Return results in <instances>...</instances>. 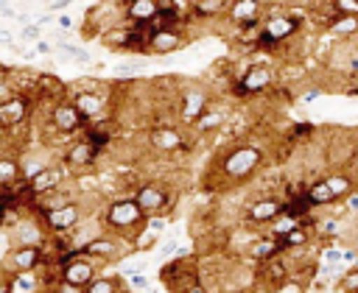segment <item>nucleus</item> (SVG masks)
Masks as SVG:
<instances>
[{
    "instance_id": "nucleus-1",
    "label": "nucleus",
    "mask_w": 358,
    "mask_h": 293,
    "mask_svg": "<svg viewBox=\"0 0 358 293\" xmlns=\"http://www.w3.org/2000/svg\"><path fill=\"white\" fill-rule=\"evenodd\" d=\"M260 162H263V151L260 148H255V145H238V148H232V151H227L221 156L218 170H221L224 179L238 181V179L252 176L260 167Z\"/></svg>"
},
{
    "instance_id": "nucleus-2",
    "label": "nucleus",
    "mask_w": 358,
    "mask_h": 293,
    "mask_svg": "<svg viewBox=\"0 0 358 293\" xmlns=\"http://www.w3.org/2000/svg\"><path fill=\"white\" fill-rule=\"evenodd\" d=\"M103 223H106V229H112L117 234H129V232H137L145 223V215L140 212L134 198H117V201H112L106 206Z\"/></svg>"
},
{
    "instance_id": "nucleus-3",
    "label": "nucleus",
    "mask_w": 358,
    "mask_h": 293,
    "mask_svg": "<svg viewBox=\"0 0 358 293\" xmlns=\"http://www.w3.org/2000/svg\"><path fill=\"white\" fill-rule=\"evenodd\" d=\"M271 84H274V73H271L266 64H249V67L235 78L232 92H235L238 98H252V95L266 92Z\"/></svg>"
},
{
    "instance_id": "nucleus-4",
    "label": "nucleus",
    "mask_w": 358,
    "mask_h": 293,
    "mask_svg": "<svg viewBox=\"0 0 358 293\" xmlns=\"http://www.w3.org/2000/svg\"><path fill=\"white\" fill-rule=\"evenodd\" d=\"M299 25H302V17L294 14V11H288V14H268V17L260 20V31L266 36H271L277 45H282L285 39H291L299 31Z\"/></svg>"
},
{
    "instance_id": "nucleus-5",
    "label": "nucleus",
    "mask_w": 358,
    "mask_h": 293,
    "mask_svg": "<svg viewBox=\"0 0 358 293\" xmlns=\"http://www.w3.org/2000/svg\"><path fill=\"white\" fill-rule=\"evenodd\" d=\"M263 3L255 0H238V3H227V17L246 33V31H260V20H263Z\"/></svg>"
},
{
    "instance_id": "nucleus-6",
    "label": "nucleus",
    "mask_w": 358,
    "mask_h": 293,
    "mask_svg": "<svg viewBox=\"0 0 358 293\" xmlns=\"http://www.w3.org/2000/svg\"><path fill=\"white\" fill-rule=\"evenodd\" d=\"M50 126H53L59 134H64V137H70V134L87 128L84 117L76 112V106H73L70 100H59V103L50 106Z\"/></svg>"
},
{
    "instance_id": "nucleus-7",
    "label": "nucleus",
    "mask_w": 358,
    "mask_h": 293,
    "mask_svg": "<svg viewBox=\"0 0 358 293\" xmlns=\"http://www.w3.org/2000/svg\"><path fill=\"white\" fill-rule=\"evenodd\" d=\"M134 204L140 206L143 215H154V212H162V209L171 204V193H168L162 184L148 181V184H140V187H137Z\"/></svg>"
},
{
    "instance_id": "nucleus-8",
    "label": "nucleus",
    "mask_w": 358,
    "mask_h": 293,
    "mask_svg": "<svg viewBox=\"0 0 358 293\" xmlns=\"http://www.w3.org/2000/svg\"><path fill=\"white\" fill-rule=\"evenodd\" d=\"M280 215H282V201H277L274 195H266V198H257L246 206L243 220L252 226H271Z\"/></svg>"
},
{
    "instance_id": "nucleus-9",
    "label": "nucleus",
    "mask_w": 358,
    "mask_h": 293,
    "mask_svg": "<svg viewBox=\"0 0 358 293\" xmlns=\"http://www.w3.org/2000/svg\"><path fill=\"white\" fill-rule=\"evenodd\" d=\"M42 223H45L50 232L64 234V232H70V229H76V226L81 223V206H78L76 201H67L64 206H56V209H50L48 215H42Z\"/></svg>"
},
{
    "instance_id": "nucleus-10",
    "label": "nucleus",
    "mask_w": 358,
    "mask_h": 293,
    "mask_svg": "<svg viewBox=\"0 0 358 293\" xmlns=\"http://www.w3.org/2000/svg\"><path fill=\"white\" fill-rule=\"evenodd\" d=\"M8 265H11V273H34L45 265V254H42V246H17L8 257Z\"/></svg>"
},
{
    "instance_id": "nucleus-11",
    "label": "nucleus",
    "mask_w": 358,
    "mask_h": 293,
    "mask_svg": "<svg viewBox=\"0 0 358 293\" xmlns=\"http://www.w3.org/2000/svg\"><path fill=\"white\" fill-rule=\"evenodd\" d=\"M148 145L159 153H173V151H185V134L173 126H154L148 131Z\"/></svg>"
},
{
    "instance_id": "nucleus-12",
    "label": "nucleus",
    "mask_w": 358,
    "mask_h": 293,
    "mask_svg": "<svg viewBox=\"0 0 358 293\" xmlns=\"http://www.w3.org/2000/svg\"><path fill=\"white\" fill-rule=\"evenodd\" d=\"M28 112H31L28 95H17L14 92V95L0 100V126L3 128H14V126H20L28 117Z\"/></svg>"
},
{
    "instance_id": "nucleus-13",
    "label": "nucleus",
    "mask_w": 358,
    "mask_h": 293,
    "mask_svg": "<svg viewBox=\"0 0 358 293\" xmlns=\"http://www.w3.org/2000/svg\"><path fill=\"white\" fill-rule=\"evenodd\" d=\"M62 179H64V170H62L59 165H45V167H39V170L28 179V190H31V195L36 198V195L53 193V190L62 184Z\"/></svg>"
},
{
    "instance_id": "nucleus-14",
    "label": "nucleus",
    "mask_w": 358,
    "mask_h": 293,
    "mask_svg": "<svg viewBox=\"0 0 358 293\" xmlns=\"http://www.w3.org/2000/svg\"><path fill=\"white\" fill-rule=\"evenodd\" d=\"M185 45V31L182 28H165V31H154L151 42H148V53H173Z\"/></svg>"
},
{
    "instance_id": "nucleus-15",
    "label": "nucleus",
    "mask_w": 358,
    "mask_h": 293,
    "mask_svg": "<svg viewBox=\"0 0 358 293\" xmlns=\"http://www.w3.org/2000/svg\"><path fill=\"white\" fill-rule=\"evenodd\" d=\"M78 254L81 257H87V260H112L115 254H117V240L115 237H106V234H95V237H90L81 248H78Z\"/></svg>"
},
{
    "instance_id": "nucleus-16",
    "label": "nucleus",
    "mask_w": 358,
    "mask_h": 293,
    "mask_svg": "<svg viewBox=\"0 0 358 293\" xmlns=\"http://www.w3.org/2000/svg\"><path fill=\"white\" fill-rule=\"evenodd\" d=\"M70 103H73L76 112L84 117V123L98 120V117L103 114V98H101L98 92H92V89H81V92H76V98H73Z\"/></svg>"
},
{
    "instance_id": "nucleus-17",
    "label": "nucleus",
    "mask_w": 358,
    "mask_h": 293,
    "mask_svg": "<svg viewBox=\"0 0 358 293\" xmlns=\"http://www.w3.org/2000/svg\"><path fill=\"white\" fill-rule=\"evenodd\" d=\"M157 14V0H131L123 6V17L131 22V25H143V22H151Z\"/></svg>"
},
{
    "instance_id": "nucleus-18",
    "label": "nucleus",
    "mask_w": 358,
    "mask_h": 293,
    "mask_svg": "<svg viewBox=\"0 0 358 293\" xmlns=\"http://www.w3.org/2000/svg\"><path fill=\"white\" fill-rule=\"evenodd\" d=\"M246 254H249V260H252V262L263 265V262H268V260H274V257L280 254V243H277L271 234H268V237H257V240H252V243H249Z\"/></svg>"
},
{
    "instance_id": "nucleus-19",
    "label": "nucleus",
    "mask_w": 358,
    "mask_h": 293,
    "mask_svg": "<svg viewBox=\"0 0 358 293\" xmlns=\"http://www.w3.org/2000/svg\"><path fill=\"white\" fill-rule=\"evenodd\" d=\"M207 106H210V100H207V95H204L201 89L185 92V95H182V120H185V123H193Z\"/></svg>"
},
{
    "instance_id": "nucleus-20",
    "label": "nucleus",
    "mask_w": 358,
    "mask_h": 293,
    "mask_svg": "<svg viewBox=\"0 0 358 293\" xmlns=\"http://www.w3.org/2000/svg\"><path fill=\"white\" fill-rule=\"evenodd\" d=\"M95 159H98V151H95L92 145H87L84 140L73 142V145L67 148V153H64V162H67L70 167H90Z\"/></svg>"
},
{
    "instance_id": "nucleus-21",
    "label": "nucleus",
    "mask_w": 358,
    "mask_h": 293,
    "mask_svg": "<svg viewBox=\"0 0 358 293\" xmlns=\"http://www.w3.org/2000/svg\"><path fill=\"white\" fill-rule=\"evenodd\" d=\"M14 240L17 246H42V223L34 220V218H22L17 223V232H14Z\"/></svg>"
},
{
    "instance_id": "nucleus-22",
    "label": "nucleus",
    "mask_w": 358,
    "mask_h": 293,
    "mask_svg": "<svg viewBox=\"0 0 358 293\" xmlns=\"http://www.w3.org/2000/svg\"><path fill=\"white\" fill-rule=\"evenodd\" d=\"M34 92L39 95V98H45V100H53V103H59V100H64L62 95H64V87H62V81L56 78V75H36L34 78Z\"/></svg>"
},
{
    "instance_id": "nucleus-23",
    "label": "nucleus",
    "mask_w": 358,
    "mask_h": 293,
    "mask_svg": "<svg viewBox=\"0 0 358 293\" xmlns=\"http://www.w3.org/2000/svg\"><path fill=\"white\" fill-rule=\"evenodd\" d=\"M285 276H288V262H282L280 257H274V260L257 265V279L266 282V285H274V287H277V285L285 282Z\"/></svg>"
},
{
    "instance_id": "nucleus-24",
    "label": "nucleus",
    "mask_w": 358,
    "mask_h": 293,
    "mask_svg": "<svg viewBox=\"0 0 358 293\" xmlns=\"http://www.w3.org/2000/svg\"><path fill=\"white\" fill-rule=\"evenodd\" d=\"M187 8H190V20H215L227 14V3L221 0H196L187 3Z\"/></svg>"
},
{
    "instance_id": "nucleus-25",
    "label": "nucleus",
    "mask_w": 358,
    "mask_h": 293,
    "mask_svg": "<svg viewBox=\"0 0 358 293\" xmlns=\"http://www.w3.org/2000/svg\"><path fill=\"white\" fill-rule=\"evenodd\" d=\"M324 184H327V190L333 193V198H336V201H341V198H350V195H352V190H355V181H352V176H350V173H344V170L327 173Z\"/></svg>"
},
{
    "instance_id": "nucleus-26",
    "label": "nucleus",
    "mask_w": 358,
    "mask_h": 293,
    "mask_svg": "<svg viewBox=\"0 0 358 293\" xmlns=\"http://www.w3.org/2000/svg\"><path fill=\"white\" fill-rule=\"evenodd\" d=\"M224 117H227L224 109H218V106H207V109L193 120V128H196L199 134H210V131H215V128L224 126Z\"/></svg>"
},
{
    "instance_id": "nucleus-27",
    "label": "nucleus",
    "mask_w": 358,
    "mask_h": 293,
    "mask_svg": "<svg viewBox=\"0 0 358 293\" xmlns=\"http://www.w3.org/2000/svg\"><path fill=\"white\" fill-rule=\"evenodd\" d=\"M112 123H92V126H87L84 128V142L87 145H92L98 153L109 145V140H112Z\"/></svg>"
},
{
    "instance_id": "nucleus-28",
    "label": "nucleus",
    "mask_w": 358,
    "mask_h": 293,
    "mask_svg": "<svg viewBox=\"0 0 358 293\" xmlns=\"http://www.w3.org/2000/svg\"><path fill=\"white\" fill-rule=\"evenodd\" d=\"M282 215L299 223V220H305V218H310V215H313V206H310V201L305 198V193H299V195H294V198L282 201Z\"/></svg>"
},
{
    "instance_id": "nucleus-29",
    "label": "nucleus",
    "mask_w": 358,
    "mask_h": 293,
    "mask_svg": "<svg viewBox=\"0 0 358 293\" xmlns=\"http://www.w3.org/2000/svg\"><path fill=\"white\" fill-rule=\"evenodd\" d=\"M330 33H336L338 39H352L358 36V17H344V14H330L327 20Z\"/></svg>"
},
{
    "instance_id": "nucleus-30",
    "label": "nucleus",
    "mask_w": 358,
    "mask_h": 293,
    "mask_svg": "<svg viewBox=\"0 0 358 293\" xmlns=\"http://www.w3.org/2000/svg\"><path fill=\"white\" fill-rule=\"evenodd\" d=\"M305 198L310 201V206H313V209H319V206H330V204H336V198H333V193L327 190V184H324V179H319V181H313V184H308V187H305Z\"/></svg>"
},
{
    "instance_id": "nucleus-31",
    "label": "nucleus",
    "mask_w": 358,
    "mask_h": 293,
    "mask_svg": "<svg viewBox=\"0 0 358 293\" xmlns=\"http://www.w3.org/2000/svg\"><path fill=\"white\" fill-rule=\"evenodd\" d=\"M274 240L280 243V251H296V248H305L308 246L310 234H308L305 226H296V229H291V232H285L282 237H274Z\"/></svg>"
},
{
    "instance_id": "nucleus-32",
    "label": "nucleus",
    "mask_w": 358,
    "mask_h": 293,
    "mask_svg": "<svg viewBox=\"0 0 358 293\" xmlns=\"http://www.w3.org/2000/svg\"><path fill=\"white\" fill-rule=\"evenodd\" d=\"M20 173H22V167H20L17 159H11V156H0V187L14 184V181L20 179Z\"/></svg>"
},
{
    "instance_id": "nucleus-33",
    "label": "nucleus",
    "mask_w": 358,
    "mask_h": 293,
    "mask_svg": "<svg viewBox=\"0 0 358 293\" xmlns=\"http://www.w3.org/2000/svg\"><path fill=\"white\" fill-rule=\"evenodd\" d=\"M84 293H120V285L115 282V279H106V276H95L87 287H84Z\"/></svg>"
},
{
    "instance_id": "nucleus-34",
    "label": "nucleus",
    "mask_w": 358,
    "mask_h": 293,
    "mask_svg": "<svg viewBox=\"0 0 358 293\" xmlns=\"http://www.w3.org/2000/svg\"><path fill=\"white\" fill-rule=\"evenodd\" d=\"M126 33H129V28H112V31L103 33V45H106V47H115V50H123Z\"/></svg>"
},
{
    "instance_id": "nucleus-35",
    "label": "nucleus",
    "mask_w": 358,
    "mask_h": 293,
    "mask_svg": "<svg viewBox=\"0 0 358 293\" xmlns=\"http://www.w3.org/2000/svg\"><path fill=\"white\" fill-rule=\"evenodd\" d=\"M330 11L333 14H344V17H358V0H333Z\"/></svg>"
},
{
    "instance_id": "nucleus-36",
    "label": "nucleus",
    "mask_w": 358,
    "mask_h": 293,
    "mask_svg": "<svg viewBox=\"0 0 358 293\" xmlns=\"http://www.w3.org/2000/svg\"><path fill=\"white\" fill-rule=\"evenodd\" d=\"M341 287H344L347 293H358V271L344 273V276H341Z\"/></svg>"
},
{
    "instance_id": "nucleus-37",
    "label": "nucleus",
    "mask_w": 358,
    "mask_h": 293,
    "mask_svg": "<svg viewBox=\"0 0 358 293\" xmlns=\"http://www.w3.org/2000/svg\"><path fill=\"white\" fill-rule=\"evenodd\" d=\"M313 134V126L310 123H296V126H291V140H296V137H310Z\"/></svg>"
},
{
    "instance_id": "nucleus-38",
    "label": "nucleus",
    "mask_w": 358,
    "mask_h": 293,
    "mask_svg": "<svg viewBox=\"0 0 358 293\" xmlns=\"http://www.w3.org/2000/svg\"><path fill=\"white\" fill-rule=\"evenodd\" d=\"M0 293H14V273L0 271Z\"/></svg>"
},
{
    "instance_id": "nucleus-39",
    "label": "nucleus",
    "mask_w": 358,
    "mask_h": 293,
    "mask_svg": "<svg viewBox=\"0 0 358 293\" xmlns=\"http://www.w3.org/2000/svg\"><path fill=\"white\" fill-rule=\"evenodd\" d=\"M56 293H84V290H81V287H73V285L59 282V285H56Z\"/></svg>"
},
{
    "instance_id": "nucleus-40",
    "label": "nucleus",
    "mask_w": 358,
    "mask_h": 293,
    "mask_svg": "<svg viewBox=\"0 0 358 293\" xmlns=\"http://www.w3.org/2000/svg\"><path fill=\"white\" fill-rule=\"evenodd\" d=\"M131 285H134V287H143V285H145V279H143V276H131Z\"/></svg>"
},
{
    "instance_id": "nucleus-41",
    "label": "nucleus",
    "mask_w": 358,
    "mask_h": 293,
    "mask_svg": "<svg viewBox=\"0 0 358 293\" xmlns=\"http://www.w3.org/2000/svg\"><path fill=\"white\" fill-rule=\"evenodd\" d=\"M350 75H358V59H352V64H350Z\"/></svg>"
},
{
    "instance_id": "nucleus-42",
    "label": "nucleus",
    "mask_w": 358,
    "mask_h": 293,
    "mask_svg": "<svg viewBox=\"0 0 358 293\" xmlns=\"http://www.w3.org/2000/svg\"><path fill=\"white\" fill-rule=\"evenodd\" d=\"M352 271H358V260H355V268H352Z\"/></svg>"
},
{
    "instance_id": "nucleus-43",
    "label": "nucleus",
    "mask_w": 358,
    "mask_h": 293,
    "mask_svg": "<svg viewBox=\"0 0 358 293\" xmlns=\"http://www.w3.org/2000/svg\"><path fill=\"white\" fill-rule=\"evenodd\" d=\"M0 229H3V218H0Z\"/></svg>"
},
{
    "instance_id": "nucleus-44",
    "label": "nucleus",
    "mask_w": 358,
    "mask_h": 293,
    "mask_svg": "<svg viewBox=\"0 0 358 293\" xmlns=\"http://www.w3.org/2000/svg\"><path fill=\"white\" fill-rule=\"evenodd\" d=\"M355 240H358V234H355Z\"/></svg>"
}]
</instances>
